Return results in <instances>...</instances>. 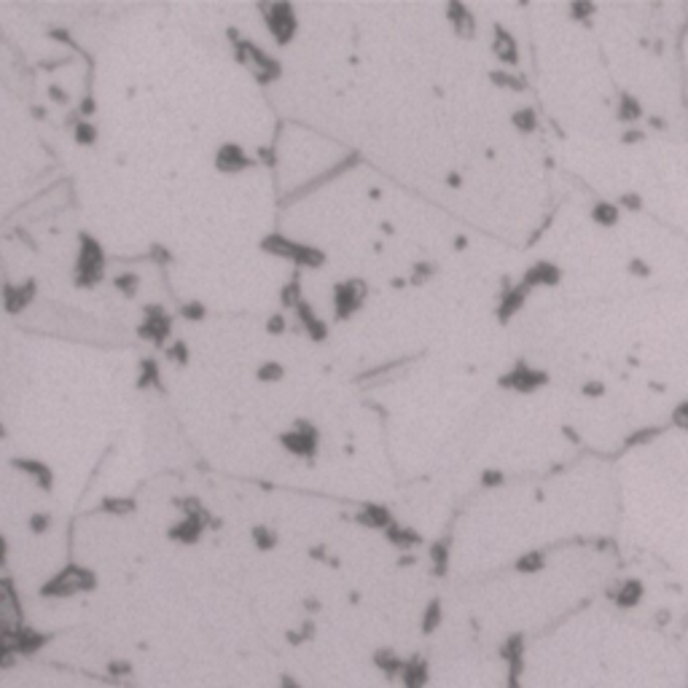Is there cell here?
<instances>
[{"label":"cell","instance_id":"obj_31","mask_svg":"<svg viewBox=\"0 0 688 688\" xmlns=\"http://www.w3.org/2000/svg\"><path fill=\"white\" fill-rule=\"evenodd\" d=\"M75 113L81 116V119H92L94 113H97V97H94L89 89L84 92V97L75 102Z\"/></svg>","mask_w":688,"mask_h":688},{"label":"cell","instance_id":"obj_6","mask_svg":"<svg viewBox=\"0 0 688 688\" xmlns=\"http://www.w3.org/2000/svg\"><path fill=\"white\" fill-rule=\"evenodd\" d=\"M172 331H175V315L165 307V301H148L140 307V323L135 334L143 342L153 344L156 350H165L172 342Z\"/></svg>","mask_w":688,"mask_h":688},{"label":"cell","instance_id":"obj_22","mask_svg":"<svg viewBox=\"0 0 688 688\" xmlns=\"http://www.w3.org/2000/svg\"><path fill=\"white\" fill-rule=\"evenodd\" d=\"M162 355H165L167 363L178 366V369H186L188 363H191V347H188L183 339H172L167 347L162 350Z\"/></svg>","mask_w":688,"mask_h":688},{"label":"cell","instance_id":"obj_25","mask_svg":"<svg viewBox=\"0 0 688 688\" xmlns=\"http://www.w3.org/2000/svg\"><path fill=\"white\" fill-rule=\"evenodd\" d=\"M143 259L153 261L156 266H169V263L175 261V256H172V250H169L167 245H162V242H151L148 250H146V256H143Z\"/></svg>","mask_w":688,"mask_h":688},{"label":"cell","instance_id":"obj_8","mask_svg":"<svg viewBox=\"0 0 688 688\" xmlns=\"http://www.w3.org/2000/svg\"><path fill=\"white\" fill-rule=\"evenodd\" d=\"M372 293L369 282L363 277H344L334 282L331 288V315L334 323H347L353 320L363 307H366V298Z\"/></svg>","mask_w":688,"mask_h":688},{"label":"cell","instance_id":"obj_1","mask_svg":"<svg viewBox=\"0 0 688 688\" xmlns=\"http://www.w3.org/2000/svg\"><path fill=\"white\" fill-rule=\"evenodd\" d=\"M108 275V253L102 242L89 231H78L75 237V259L70 269V282L78 291H94L105 282Z\"/></svg>","mask_w":688,"mask_h":688},{"label":"cell","instance_id":"obj_20","mask_svg":"<svg viewBox=\"0 0 688 688\" xmlns=\"http://www.w3.org/2000/svg\"><path fill=\"white\" fill-rule=\"evenodd\" d=\"M385 538H388V543L395 546V549H411V546H417V543L422 540L417 533H414V530L404 527V524H398V521H392L390 527L385 530Z\"/></svg>","mask_w":688,"mask_h":688},{"label":"cell","instance_id":"obj_5","mask_svg":"<svg viewBox=\"0 0 688 688\" xmlns=\"http://www.w3.org/2000/svg\"><path fill=\"white\" fill-rule=\"evenodd\" d=\"M320 441H323L320 428L307 417H296L288 428L277 433V444L282 447V452H288L291 457H298V460H307V463L317 460Z\"/></svg>","mask_w":688,"mask_h":688},{"label":"cell","instance_id":"obj_30","mask_svg":"<svg viewBox=\"0 0 688 688\" xmlns=\"http://www.w3.org/2000/svg\"><path fill=\"white\" fill-rule=\"evenodd\" d=\"M438 624H441V605L433 599L425 608V613H422V632H433Z\"/></svg>","mask_w":688,"mask_h":688},{"label":"cell","instance_id":"obj_11","mask_svg":"<svg viewBox=\"0 0 688 688\" xmlns=\"http://www.w3.org/2000/svg\"><path fill=\"white\" fill-rule=\"evenodd\" d=\"M221 519H213V517H178V521H172L167 530V538L172 543H183V546H194L199 543L207 530H218Z\"/></svg>","mask_w":688,"mask_h":688},{"label":"cell","instance_id":"obj_35","mask_svg":"<svg viewBox=\"0 0 688 688\" xmlns=\"http://www.w3.org/2000/svg\"><path fill=\"white\" fill-rule=\"evenodd\" d=\"M73 62V56H62V59H40V68L43 70H52V68H62V65H70Z\"/></svg>","mask_w":688,"mask_h":688},{"label":"cell","instance_id":"obj_2","mask_svg":"<svg viewBox=\"0 0 688 688\" xmlns=\"http://www.w3.org/2000/svg\"><path fill=\"white\" fill-rule=\"evenodd\" d=\"M261 253H269L280 261H288L296 272H304V269H323L328 263V253L323 247H317L312 242H301L293 240L282 231H269L259 240Z\"/></svg>","mask_w":688,"mask_h":688},{"label":"cell","instance_id":"obj_40","mask_svg":"<svg viewBox=\"0 0 688 688\" xmlns=\"http://www.w3.org/2000/svg\"><path fill=\"white\" fill-rule=\"evenodd\" d=\"M8 436V430H6V425H3V420H0V438H6Z\"/></svg>","mask_w":688,"mask_h":688},{"label":"cell","instance_id":"obj_14","mask_svg":"<svg viewBox=\"0 0 688 688\" xmlns=\"http://www.w3.org/2000/svg\"><path fill=\"white\" fill-rule=\"evenodd\" d=\"M135 388L143 392L156 390L165 392V374H162V363L153 358V355H146L137 360V374H135Z\"/></svg>","mask_w":688,"mask_h":688},{"label":"cell","instance_id":"obj_16","mask_svg":"<svg viewBox=\"0 0 688 688\" xmlns=\"http://www.w3.org/2000/svg\"><path fill=\"white\" fill-rule=\"evenodd\" d=\"M137 511V500L130 495H105L102 500L94 505V514H105V517H121L127 519Z\"/></svg>","mask_w":688,"mask_h":688},{"label":"cell","instance_id":"obj_17","mask_svg":"<svg viewBox=\"0 0 688 688\" xmlns=\"http://www.w3.org/2000/svg\"><path fill=\"white\" fill-rule=\"evenodd\" d=\"M111 285H113V291H116L119 296L127 298V301H132V298L140 296L143 277H140V272H137V269H121V272H116V275L111 277Z\"/></svg>","mask_w":688,"mask_h":688},{"label":"cell","instance_id":"obj_34","mask_svg":"<svg viewBox=\"0 0 688 688\" xmlns=\"http://www.w3.org/2000/svg\"><path fill=\"white\" fill-rule=\"evenodd\" d=\"M309 557L317 559V562H326V565H331V567H339V559L331 557L326 546H312V549H309Z\"/></svg>","mask_w":688,"mask_h":688},{"label":"cell","instance_id":"obj_19","mask_svg":"<svg viewBox=\"0 0 688 688\" xmlns=\"http://www.w3.org/2000/svg\"><path fill=\"white\" fill-rule=\"evenodd\" d=\"M70 135H73V143L81 146V148H92V146H97V140H100V130H97V124H94L92 119H78L73 127H70Z\"/></svg>","mask_w":688,"mask_h":688},{"label":"cell","instance_id":"obj_18","mask_svg":"<svg viewBox=\"0 0 688 688\" xmlns=\"http://www.w3.org/2000/svg\"><path fill=\"white\" fill-rule=\"evenodd\" d=\"M301 301H304V282H301V272H293L280 288V307H282V312H288V309L293 312Z\"/></svg>","mask_w":688,"mask_h":688},{"label":"cell","instance_id":"obj_39","mask_svg":"<svg viewBox=\"0 0 688 688\" xmlns=\"http://www.w3.org/2000/svg\"><path fill=\"white\" fill-rule=\"evenodd\" d=\"M358 599H360V595H358V592H350V602H353V605H358Z\"/></svg>","mask_w":688,"mask_h":688},{"label":"cell","instance_id":"obj_4","mask_svg":"<svg viewBox=\"0 0 688 688\" xmlns=\"http://www.w3.org/2000/svg\"><path fill=\"white\" fill-rule=\"evenodd\" d=\"M97 589V573L86 565L78 562H68L65 567H59L54 576L46 578L38 589V595L46 599H70L78 595H89Z\"/></svg>","mask_w":688,"mask_h":688},{"label":"cell","instance_id":"obj_10","mask_svg":"<svg viewBox=\"0 0 688 688\" xmlns=\"http://www.w3.org/2000/svg\"><path fill=\"white\" fill-rule=\"evenodd\" d=\"M38 298V280L36 277H24L19 282H3L0 288V301H3V312L6 315H22L33 307V301Z\"/></svg>","mask_w":688,"mask_h":688},{"label":"cell","instance_id":"obj_13","mask_svg":"<svg viewBox=\"0 0 688 688\" xmlns=\"http://www.w3.org/2000/svg\"><path fill=\"white\" fill-rule=\"evenodd\" d=\"M291 315H293L296 328L307 336L312 344H323V342H328V336H331V326L317 315V309L312 307V301H307V298H304V301L298 304Z\"/></svg>","mask_w":688,"mask_h":688},{"label":"cell","instance_id":"obj_9","mask_svg":"<svg viewBox=\"0 0 688 688\" xmlns=\"http://www.w3.org/2000/svg\"><path fill=\"white\" fill-rule=\"evenodd\" d=\"M213 167L215 172H221V175H229V178H234V175H242V172H247V169L259 167V162H256V156L253 153H247V148L237 143V140H226L221 143L215 153H213Z\"/></svg>","mask_w":688,"mask_h":688},{"label":"cell","instance_id":"obj_15","mask_svg":"<svg viewBox=\"0 0 688 688\" xmlns=\"http://www.w3.org/2000/svg\"><path fill=\"white\" fill-rule=\"evenodd\" d=\"M353 519L358 521L360 527H366V530H379V533H385L392 521H395V517L390 514V508L382 505V503H363V505L355 511Z\"/></svg>","mask_w":688,"mask_h":688},{"label":"cell","instance_id":"obj_26","mask_svg":"<svg viewBox=\"0 0 688 688\" xmlns=\"http://www.w3.org/2000/svg\"><path fill=\"white\" fill-rule=\"evenodd\" d=\"M285 637H288V643H291V645H304V643H309V640L315 637V621H309V618H307V621H301L296 629H291Z\"/></svg>","mask_w":688,"mask_h":688},{"label":"cell","instance_id":"obj_23","mask_svg":"<svg viewBox=\"0 0 688 688\" xmlns=\"http://www.w3.org/2000/svg\"><path fill=\"white\" fill-rule=\"evenodd\" d=\"M285 366L280 363V360H261L259 366H256V379H259L261 385H277L285 379Z\"/></svg>","mask_w":688,"mask_h":688},{"label":"cell","instance_id":"obj_28","mask_svg":"<svg viewBox=\"0 0 688 688\" xmlns=\"http://www.w3.org/2000/svg\"><path fill=\"white\" fill-rule=\"evenodd\" d=\"M27 527H30V533L33 535H46L52 527H54V517L52 514H46V511H38V514H30V519H27Z\"/></svg>","mask_w":688,"mask_h":688},{"label":"cell","instance_id":"obj_32","mask_svg":"<svg viewBox=\"0 0 688 688\" xmlns=\"http://www.w3.org/2000/svg\"><path fill=\"white\" fill-rule=\"evenodd\" d=\"M46 94H49V100H52L54 105H59V108H68V105L73 102V97H70V92H68L65 86H59V84H52V86L46 89Z\"/></svg>","mask_w":688,"mask_h":688},{"label":"cell","instance_id":"obj_37","mask_svg":"<svg viewBox=\"0 0 688 688\" xmlns=\"http://www.w3.org/2000/svg\"><path fill=\"white\" fill-rule=\"evenodd\" d=\"M30 116H33V119H38V121H43V119H46L49 113H46V108H43V105H33V108H30Z\"/></svg>","mask_w":688,"mask_h":688},{"label":"cell","instance_id":"obj_29","mask_svg":"<svg viewBox=\"0 0 688 688\" xmlns=\"http://www.w3.org/2000/svg\"><path fill=\"white\" fill-rule=\"evenodd\" d=\"M266 334L269 336H282V334H288V328H291V320H288V315L280 309V312H275V315H269L266 317Z\"/></svg>","mask_w":688,"mask_h":688},{"label":"cell","instance_id":"obj_27","mask_svg":"<svg viewBox=\"0 0 688 688\" xmlns=\"http://www.w3.org/2000/svg\"><path fill=\"white\" fill-rule=\"evenodd\" d=\"M105 675H108V680H113V683H124L127 678H132V664L127 659H113V662H108V667H105Z\"/></svg>","mask_w":688,"mask_h":688},{"label":"cell","instance_id":"obj_7","mask_svg":"<svg viewBox=\"0 0 688 688\" xmlns=\"http://www.w3.org/2000/svg\"><path fill=\"white\" fill-rule=\"evenodd\" d=\"M261 19L269 38L277 43L280 49L291 46L298 36V11L293 3L288 0H277V3H261L259 6Z\"/></svg>","mask_w":688,"mask_h":688},{"label":"cell","instance_id":"obj_3","mask_svg":"<svg viewBox=\"0 0 688 688\" xmlns=\"http://www.w3.org/2000/svg\"><path fill=\"white\" fill-rule=\"evenodd\" d=\"M229 40H231V54H234V59L259 81L261 86H269V84H275V81L282 78V62L275 54H269L259 40L245 38L234 27L229 30Z\"/></svg>","mask_w":688,"mask_h":688},{"label":"cell","instance_id":"obj_12","mask_svg":"<svg viewBox=\"0 0 688 688\" xmlns=\"http://www.w3.org/2000/svg\"><path fill=\"white\" fill-rule=\"evenodd\" d=\"M8 468H14L17 473H22L24 479H30L33 487H38L40 492H54L56 487V476H54V468L49 463H43V460H38V457H24V454H19V457H11L8 460Z\"/></svg>","mask_w":688,"mask_h":688},{"label":"cell","instance_id":"obj_36","mask_svg":"<svg viewBox=\"0 0 688 688\" xmlns=\"http://www.w3.org/2000/svg\"><path fill=\"white\" fill-rule=\"evenodd\" d=\"M304 611H307V613H317V611H320V599H317V597H307V599H304Z\"/></svg>","mask_w":688,"mask_h":688},{"label":"cell","instance_id":"obj_21","mask_svg":"<svg viewBox=\"0 0 688 688\" xmlns=\"http://www.w3.org/2000/svg\"><path fill=\"white\" fill-rule=\"evenodd\" d=\"M250 540H253V546L259 549V551H275L280 543V535L275 527H269V524H256L253 530H250Z\"/></svg>","mask_w":688,"mask_h":688},{"label":"cell","instance_id":"obj_38","mask_svg":"<svg viewBox=\"0 0 688 688\" xmlns=\"http://www.w3.org/2000/svg\"><path fill=\"white\" fill-rule=\"evenodd\" d=\"M282 688H298V683L293 678H285V680H282Z\"/></svg>","mask_w":688,"mask_h":688},{"label":"cell","instance_id":"obj_24","mask_svg":"<svg viewBox=\"0 0 688 688\" xmlns=\"http://www.w3.org/2000/svg\"><path fill=\"white\" fill-rule=\"evenodd\" d=\"M178 317H181V320H186V323H202V320L207 317L205 301H199V298L181 301V304H178Z\"/></svg>","mask_w":688,"mask_h":688},{"label":"cell","instance_id":"obj_33","mask_svg":"<svg viewBox=\"0 0 688 688\" xmlns=\"http://www.w3.org/2000/svg\"><path fill=\"white\" fill-rule=\"evenodd\" d=\"M256 162L263 165V167H275L277 165V153H275L272 146H259L256 148Z\"/></svg>","mask_w":688,"mask_h":688}]
</instances>
